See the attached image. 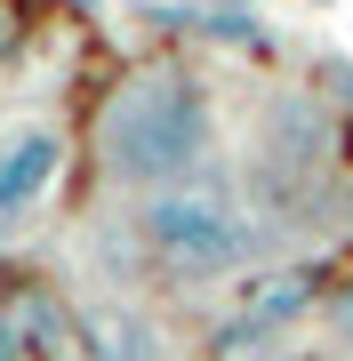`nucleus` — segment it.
Wrapping results in <instances>:
<instances>
[{
  "instance_id": "nucleus-4",
  "label": "nucleus",
  "mask_w": 353,
  "mask_h": 361,
  "mask_svg": "<svg viewBox=\"0 0 353 361\" xmlns=\"http://www.w3.org/2000/svg\"><path fill=\"white\" fill-rule=\"evenodd\" d=\"M314 297H321V265H265V273H249L241 281V322H257V329H273V337H289L314 313Z\"/></svg>"
},
{
  "instance_id": "nucleus-6",
  "label": "nucleus",
  "mask_w": 353,
  "mask_h": 361,
  "mask_svg": "<svg viewBox=\"0 0 353 361\" xmlns=\"http://www.w3.org/2000/svg\"><path fill=\"white\" fill-rule=\"evenodd\" d=\"M273 353H281V337L257 329V322H241V313L209 337V361H273Z\"/></svg>"
},
{
  "instance_id": "nucleus-3",
  "label": "nucleus",
  "mask_w": 353,
  "mask_h": 361,
  "mask_svg": "<svg viewBox=\"0 0 353 361\" xmlns=\"http://www.w3.org/2000/svg\"><path fill=\"white\" fill-rule=\"evenodd\" d=\"M65 177V129L56 121H16L0 129V241H16Z\"/></svg>"
},
{
  "instance_id": "nucleus-7",
  "label": "nucleus",
  "mask_w": 353,
  "mask_h": 361,
  "mask_svg": "<svg viewBox=\"0 0 353 361\" xmlns=\"http://www.w3.org/2000/svg\"><path fill=\"white\" fill-rule=\"evenodd\" d=\"M0 361H25V329H16L8 313H0Z\"/></svg>"
},
{
  "instance_id": "nucleus-5",
  "label": "nucleus",
  "mask_w": 353,
  "mask_h": 361,
  "mask_svg": "<svg viewBox=\"0 0 353 361\" xmlns=\"http://www.w3.org/2000/svg\"><path fill=\"white\" fill-rule=\"evenodd\" d=\"M80 345H89L97 361H161V337L144 329V313H120V305L80 313Z\"/></svg>"
},
{
  "instance_id": "nucleus-8",
  "label": "nucleus",
  "mask_w": 353,
  "mask_h": 361,
  "mask_svg": "<svg viewBox=\"0 0 353 361\" xmlns=\"http://www.w3.org/2000/svg\"><path fill=\"white\" fill-rule=\"evenodd\" d=\"M329 322H337V329H345V337H353V297H345V305H337V313H329Z\"/></svg>"
},
{
  "instance_id": "nucleus-2",
  "label": "nucleus",
  "mask_w": 353,
  "mask_h": 361,
  "mask_svg": "<svg viewBox=\"0 0 353 361\" xmlns=\"http://www.w3.org/2000/svg\"><path fill=\"white\" fill-rule=\"evenodd\" d=\"M137 233L161 257V273H177V281H225V273H241L249 249H257L249 217L233 209V193H217V185H161V193H144Z\"/></svg>"
},
{
  "instance_id": "nucleus-1",
  "label": "nucleus",
  "mask_w": 353,
  "mask_h": 361,
  "mask_svg": "<svg viewBox=\"0 0 353 361\" xmlns=\"http://www.w3.org/2000/svg\"><path fill=\"white\" fill-rule=\"evenodd\" d=\"M209 153V97L185 73H137L105 104V161L120 185H185Z\"/></svg>"
}]
</instances>
